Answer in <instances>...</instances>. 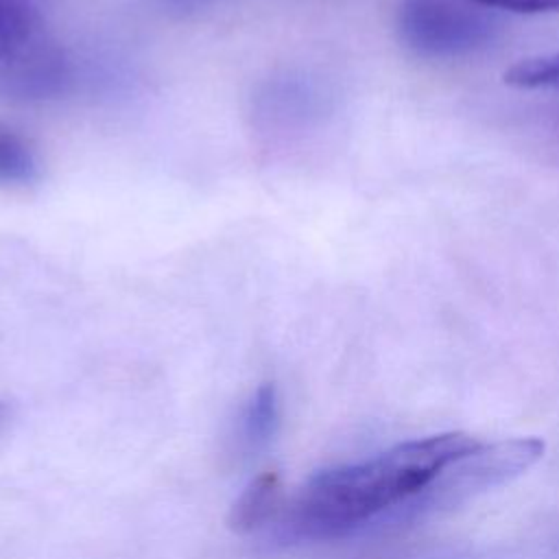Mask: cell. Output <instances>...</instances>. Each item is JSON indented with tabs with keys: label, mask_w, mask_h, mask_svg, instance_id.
<instances>
[{
	"label": "cell",
	"mask_w": 559,
	"mask_h": 559,
	"mask_svg": "<svg viewBox=\"0 0 559 559\" xmlns=\"http://www.w3.org/2000/svg\"><path fill=\"white\" fill-rule=\"evenodd\" d=\"M542 454L544 441L537 437L476 445L441 469V474L426 487V498L430 504L469 498L476 491L491 489L520 476L531 465H535Z\"/></svg>",
	"instance_id": "3957f363"
},
{
	"label": "cell",
	"mask_w": 559,
	"mask_h": 559,
	"mask_svg": "<svg viewBox=\"0 0 559 559\" xmlns=\"http://www.w3.org/2000/svg\"><path fill=\"white\" fill-rule=\"evenodd\" d=\"M173 11H197L205 4H212L214 0H162Z\"/></svg>",
	"instance_id": "30bf717a"
},
{
	"label": "cell",
	"mask_w": 559,
	"mask_h": 559,
	"mask_svg": "<svg viewBox=\"0 0 559 559\" xmlns=\"http://www.w3.org/2000/svg\"><path fill=\"white\" fill-rule=\"evenodd\" d=\"M37 175L39 162L31 142L0 122V186H26Z\"/></svg>",
	"instance_id": "52a82bcc"
},
{
	"label": "cell",
	"mask_w": 559,
	"mask_h": 559,
	"mask_svg": "<svg viewBox=\"0 0 559 559\" xmlns=\"http://www.w3.org/2000/svg\"><path fill=\"white\" fill-rule=\"evenodd\" d=\"M277 421H280L277 391L271 382H264L255 389V393L251 395V400L242 413L240 435H242L245 445L249 450L264 448L273 439V435L277 430Z\"/></svg>",
	"instance_id": "8992f818"
},
{
	"label": "cell",
	"mask_w": 559,
	"mask_h": 559,
	"mask_svg": "<svg viewBox=\"0 0 559 559\" xmlns=\"http://www.w3.org/2000/svg\"><path fill=\"white\" fill-rule=\"evenodd\" d=\"M402 39L421 55L443 57L469 52L491 37V20L476 4L452 0H404L400 9Z\"/></svg>",
	"instance_id": "277c9868"
},
{
	"label": "cell",
	"mask_w": 559,
	"mask_h": 559,
	"mask_svg": "<svg viewBox=\"0 0 559 559\" xmlns=\"http://www.w3.org/2000/svg\"><path fill=\"white\" fill-rule=\"evenodd\" d=\"M2 417H4V404H0V421H2Z\"/></svg>",
	"instance_id": "8fae6325"
},
{
	"label": "cell",
	"mask_w": 559,
	"mask_h": 559,
	"mask_svg": "<svg viewBox=\"0 0 559 559\" xmlns=\"http://www.w3.org/2000/svg\"><path fill=\"white\" fill-rule=\"evenodd\" d=\"M504 83L520 90H559V52L518 61L504 72Z\"/></svg>",
	"instance_id": "ba28073f"
},
{
	"label": "cell",
	"mask_w": 559,
	"mask_h": 559,
	"mask_svg": "<svg viewBox=\"0 0 559 559\" xmlns=\"http://www.w3.org/2000/svg\"><path fill=\"white\" fill-rule=\"evenodd\" d=\"M478 443L465 432L400 443L369 461L312 476L290 509V528L306 537L341 535L424 491L445 465Z\"/></svg>",
	"instance_id": "6da1fadb"
},
{
	"label": "cell",
	"mask_w": 559,
	"mask_h": 559,
	"mask_svg": "<svg viewBox=\"0 0 559 559\" xmlns=\"http://www.w3.org/2000/svg\"><path fill=\"white\" fill-rule=\"evenodd\" d=\"M68 59L28 0H0V98L41 100L63 92Z\"/></svg>",
	"instance_id": "7a4b0ae2"
},
{
	"label": "cell",
	"mask_w": 559,
	"mask_h": 559,
	"mask_svg": "<svg viewBox=\"0 0 559 559\" xmlns=\"http://www.w3.org/2000/svg\"><path fill=\"white\" fill-rule=\"evenodd\" d=\"M282 485L277 472H264L253 478L238 496L227 515V526L234 533H251L264 526L280 507Z\"/></svg>",
	"instance_id": "5b68a950"
},
{
	"label": "cell",
	"mask_w": 559,
	"mask_h": 559,
	"mask_svg": "<svg viewBox=\"0 0 559 559\" xmlns=\"http://www.w3.org/2000/svg\"><path fill=\"white\" fill-rule=\"evenodd\" d=\"M476 7H491V9H507L515 13H546L559 11V0H467Z\"/></svg>",
	"instance_id": "9c48e42d"
}]
</instances>
